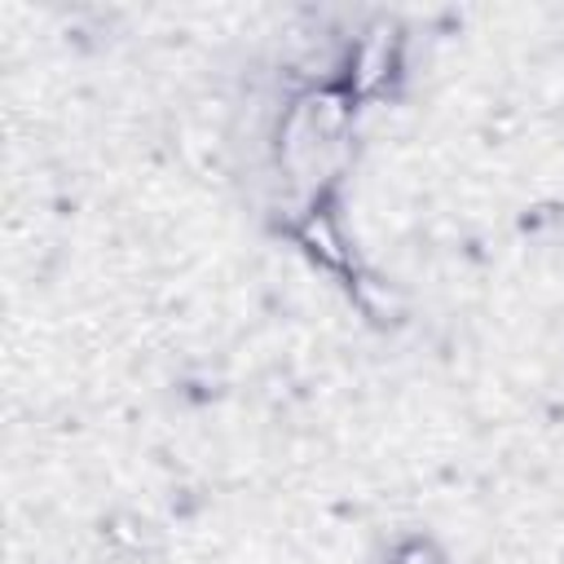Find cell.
Returning <instances> with one entry per match:
<instances>
[{
	"label": "cell",
	"instance_id": "1",
	"mask_svg": "<svg viewBox=\"0 0 564 564\" xmlns=\"http://www.w3.org/2000/svg\"><path fill=\"white\" fill-rule=\"evenodd\" d=\"M397 70H401V35L388 22L361 31V40L344 57V84L352 97H379L397 79Z\"/></svg>",
	"mask_w": 564,
	"mask_h": 564
},
{
	"label": "cell",
	"instance_id": "2",
	"mask_svg": "<svg viewBox=\"0 0 564 564\" xmlns=\"http://www.w3.org/2000/svg\"><path fill=\"white\" fill-rule=\"evenodd\" d=\"M291 238H295V247H300L313 264H322L326 273H357V264H352V247H348L344 225L335 220L330 207L308 203V207L295 216Z\"/></svg>",
	"mask_w": 564,
	"mask_h": 564
},
{
	"label": "cell",
	"instance_id": "3",
	"mask_svg": "<svg viewBox=\"0 0 564 564\" xmlns=\"http://www.w3.org/2000/svg\"><path fill=\"white\" fill-rule=\"evenodd\" d=\"M388 564H445V551L432 538H401L388 551Z\"/></svg>",
	"mask_w": 564,
	"mask_h": 564
}]
</instances>
